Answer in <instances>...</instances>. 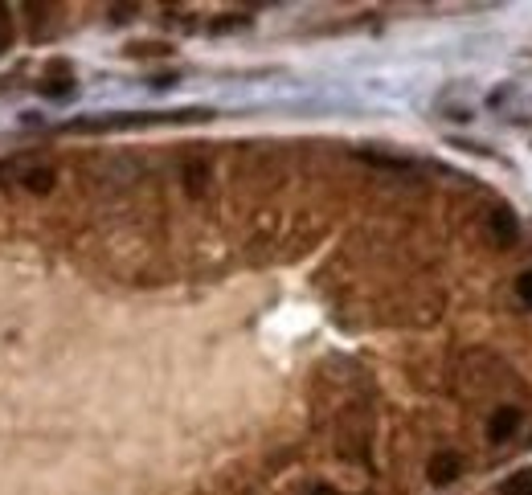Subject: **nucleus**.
I'll return each instance as SVG.
<instances>
[{
	"label": "nucleus",
	"instance_id": "obj_1",
	"mask_svg": "<svg viewBox=\"0 0 532 495\" xmlns=\"http://www.w3.org/2000/svg\"><path fill=\"white\" fill-rule=\"evenodd\" d=\"M459 471H463V459H459V454H451V451H438L434 459L426 462V475H430V483H434V487L455 483Z\"/></svg>",
	"mask_w": 532,
	"mask_h": 495
},
{
	"label": "nucleus",
	"instance_id": "obj_2",
	"mask_svg": "<svg viewBox=\"0 0 532 495\" xmlns=\"http://www.w3.org/2000/svg\"><path fill=\"white\" fill-rule=\"evenodd\" d=\"M516 430H520V410H516V405H499V410L491 414V422H488L491 443H508Z\"/></svg>",
	"mask_w": 532,
	"mask_h": 495
},
{
	"label": "nucleus",
	"instance_id": "obj_3",
	"mask_svg": "<svg viewBox=\"0 0 532 495\" xmlns=\"http://www.w3.org/2000/svg\"><path fill=\"white\" fill-rule=\"evenodd\" d=\"M491 233H496L499 246H512L516 233H520V225H516L512 209H496V214H491Z\"/></svg>",
	"mask_w": 532,
	"mask_h": 495
},
{
	"label": "nucleus",
	"instance_id": "obj_4",
	"mask_svg": "<svg viewBox=\"0 0 532 495\" xmlns=\"http://www.w3.org/2000/svg\"><path fill=\"white\" fill-rule=\"evenodd\" d=\"M499 495H532V467L528 471H516V475L499 487Z\"/></svg>",
	"mask_w": 532,
	"mask_h": 495
},
{
	"label": "nucleus",
	"instance_id": "obj_5",
	"mask_svg": "<svg viewBox=\"0 0 532 495\" xmlns=\"http://www.w3.org/2000/svg\"><path fill=\"white\" fill-rule=\"evenodd\" d=\"M25 188H29V193H50V188H53V172L50 168H33L25 176Z\"/></svg>",
	"mask_w": 532,
	"mask_h": 495
},
{
	"label": "nucleus",
	"instance_id": "obj_6",
	"mask_svg": "<svg viewBox=\"0 0 532 495\" xmlns=\"http://www.w3.org/2000/svg\"><path fill=\"white\" fill-rule=\"evenodd\" d=\"M13 45V17H9V5H0V53Z\"/></svg>",
	"mask_w": 532,
	"mask_h": 495
},
{
	"label": "nucleus",
	"instance_id": "obj_7",
	"mask_svg": "<svg viewBox=\"0 0 532 495\" xmlns=\"http://www.w3.org/2000/svg\"><path fill=\"white\" fill-rule=\"evenodd\" d=\"M516 295H520V303H524V308H532V271L516 279Z\"/></svg>",
	"mask_w": 532,
	"mask_h": 495
},
{
	"label": "nucleus",
	"instance_id": "obj_8",
	"mask_svg": "<svg viewBox=\"0 0 532 495\" xmlns=\"http://www.w3.org/2000/svg\"><path fill=\"white\" fill-rule=\"evenodd\" d=\"M201 176H205V172H201V164H193V168L185 172V185H189L193 193H201Z\"/></svg>",
	"mask_w": 532,
	"mask_h": 495
},
{
	"label": "nucleus",
	"instance_id": "obj_9",
	"mask_svg": "<svg viewBox=\"0 0 532 495\" xmlns=\"http://www.w3.org/2000/svg\"><path fill=\"white\" fill-rule=\"evenodd\" d=\"M308 495H336V491H332V487H328V483H319V487H311Z\"/></svg>",
	"mask_w": 532,
	"mask_h": 495
}]
</instances>
